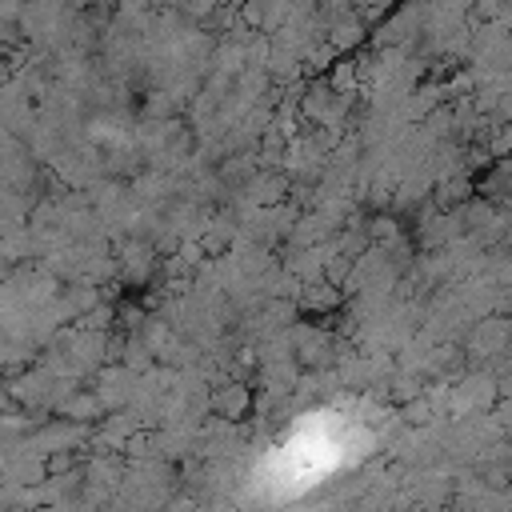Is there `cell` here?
Returning a JSON list of instances; mask_svg holds the SVG:
<instances>
[{"mask_svg": "<svg viewBox=\"0 0 512 512\" xmlns=\"http://www.w3.org/2000/svg\"><path fill=\"white\" fill-rule=\"evenodd\" d=\"M348 460H352V432L344 424H336L328 412H312L308 420H300L292 428V436L268 456V464H276L272 480L284 492L308 488V484L332 476Z\"/></svg>", "mask_w": 512, "mask_h": 512, "instance_id": "obj_1", "label": "cell"}]
</instances>
